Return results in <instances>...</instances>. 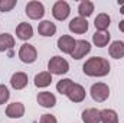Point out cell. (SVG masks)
Segmentation results:
<instances>
[{
	"mask_svg": "<svg viewBox=\"0 0 124 123\" xmlns=\"http://www.w3.org/2000/svg\"><path fill=\"white\" fill-rule=\"evenodd\" d=\"M75 42H77V41H75L72 36H69V35H62L61 38L58 39V48H59V51H62L63 54H69V55H71V52L74 51Z\"/></svg>",
	"mask_w": 124,
	"mask_h": 123,
	"instance_id": "7c38bea8",
	"label": "cell"
},
{
	"mask_svg": "<svg viewBox=\"0 0 124 123\" xmlns=\"http://www.w3.org/2000/svg\"><path fill=\"white\" fill-rule=\"evenodd\" d=\"M110 22H111V18L107 15V13H100L95 20H94V26L97 28V31L100 32H105L110 26Z\"/></svg>",
	"mask_w": 124,
	"mask_h": 123,
	"instance_id": "d6986e66",
	"label": "cell"
},
{
	"mask_svg": "<svg viewBox=\"0 0 124 123\" xmlns=\"http://www.w3.org/2000/svg\"><path fill=\"white\" fill-rule=\"evenodd\" d=\"M85 96H87L85 88L81 84H77V83H74L72 87L69 88V91L66 93V97L72 103H81V101H84L85 100Z\"/></svg>",
	"mask_w": 124,
	"mask_h": 123,
	"instance_id": "ba28073f",
	"label": "cell"
},
{
	"mask_svg": "<svg viewBox=\"0 0 124 123\" xmlns=\"http://www.w3.org/2000/svg\"><path fill=\"white\" fill-rule=\"evenodd\" d=\"M110 33L105 31V32H100L97 31L93 35V42L95 46H98V48H104V46H107L108 45V42H110Z\"/></svg>",
	"mask_w": 124,
	"mask_h": 123,
	"instance_id": "ffe728a7",
	"label": "cell"
},
{
	"mask_svg": "<svg viewBox=\"0 0 124 123\" xmlns=\"http://www.w3.org/2000/svg\"><path fill=\"white\" fill-rule=\"evenodd\" d=\"M23 114H25V106L20 101L10 103L6 107V116L10 119H20V117H23Z\"/></svg>",
	"mask_w": 124,
	"mask_h": 123,
	"instance_id": "30bf717a",
	"label": "cell"
},
{
	"mask_svg": "<svg viewBox=\"0 0 124 123\" xmlns=\"http://www.w3.org/2000/svg\"><path fill=\"white\" fill-rule=\"evenodd\" d=\"M111 65L107 58L102 57H93L88 58L82 65V71L88 77H105L110 74Z\"/></svg>",
	"mask_w": 124,
	"mask_h": 123,
	"instance_id": "6da1fadb",
	"label": "cell"
},
{
	"mask_svg": "<svg viewBox=\"0 0 124 123\" xmlns=\"http://www.w3.org/2000/svg\"><path fill=\"white\" fill-rule=\"evenodd\" d=\"M90 51H91V44L85 39H79L75 42V46H74V51L71 52V57L74 60H81L87 54H90Z\"/></svg>",
	"mask_w": 124,
	"mask_h": 123,
	"instance_id": "8992f818",
	"label": "cell"
},
{
	"mask_svg": "<svg viewBox=\"0 0 124 123\" xmlns=\"http://www.w3.org/2000/svg\"><path fill=\"white\" fill-rule=\"evenodd\" d=\"M90 94H91L94 101L102 103V101H105L110 97V87L105 83H95V84L91 86Z\"/></svg>",
	"mask_w": 124,
	"mask_h": 123,
	"instance_id": "3957f363",
	"label": "cell"
},
{
	"mask_svg": "<svg viewBox=\"0 0 124 123\" xmlns=\"http://www.w3.org/2000/svg\"><path fill=\"white\" fill-rule=\"evenodd\" d=\"M26 15L29 19H33V20H38V19H42L43 15H45V6L40 3V1H29L26 4Z\"/></svg>",
	"mask_w": 124,
	"mask_h": 123,
	"instance_id": "5b68a950",
	"label": "cell"
},
{
	"mask_svg": "<svg viewBox=\"0 0 124 123\" xmlns=\"http://www.w3.org/2000/svg\"><path fill=\"white\" fill-rule=\"evenodd\" d=\"M94 12V3L90 0H82L79 4H78V13H79V18H84L87 19L88 16H91Z\"/></svg>",
	"mask_w": 124,
	"mask_h": 123,
	"instance_id": "44dd1931",
	"label": "cell"
},
{
	"mask_svg": "<svg viewBox=\"0 0 124 123\" xmlns=\"http://www.w3.org/2000/svg\"><path fill=\"white\" fill-rule=\"evenodd\" d=\"M101 123H118V114L113 109L101 110Z\"/></svg>",
	"mask_w": 124,
	"mask_h": 123,
	"instance_id": "7402d4cb",
	"label": "cell"
},
{
	"mask_svg": "<svg viewBox=\"0 0 124 123\" xmlns=\"http://www.w3.org/2000/svg\"><path fill=\"white\" fill-rule=\"evenodd\" d=\"M51 83H52V74L49 71H43L35 75V86L38 88H45L51 86Z\"/></svg>",
	"mask_w": 124,
	"mask_h": 123,
	"instance_id": "ac0fdd59",
	"label": "cell"
},
{
	"mask_svg": "<svg viewBox=\"0 0 124 123\" xmlns=\"http://www.w3.org/2000/svg\"><path fill=\"white\" fill-rule=\"evenodd\" d=\"M48 71L51 74H56V75H62V74H66L69 71V64L65 58L62 57H52L49 62H48Z\"/></svg>",
	"mask_w": 124,
	"mask_h": 123,
	"instance_id": "7a4b0ae2",
	"label": "cell"
},
{
	"mask_svg": "<svg viewBox=\"0 0 124 123\" xmlns=\"http://www.w3.org/2000/svg\"><path fill=\"white\" fill-rule=\"evenodd\" d=\"M118 29H120V31L124 33V20H121V22L118 23Z\"/></svg>",
	"mask_w": 124,
	"mask_h": 123,
	"instance_id": "83f0119b",
	"label": "cell"
},
{
	"mask_svg": "<svg viewBox=\"0 0 124 123\" xmlns=\"http://www.w3.org/2000/svg\"><path fill=\"white\" fill-rule=\"evenodd\" d=\"M16 0H0V12H10L16 6Z\"/></svg>",
	"mask_w": 124,
	"mask_h": 123,
	"instance_id": "d4e9b609",
	"label": "cell"
},
{
	"mask_svg": "<svg viewBox=\"0 0 124 123\" xmlns=\"http://www.w3.org/2000/svg\"><path fill=\"white\" fill-rule=\"evenodd\" d=\"M36 101L42 107H45V109H52L56 104V97H55V94H52L51 91H42L38 94Z\"/></svg>",
	"mask_w": 124,
	"mask_h": 123,
	"instance_id": "8fae6325",
	"label": "cell"
},
{
	"mask_svg": "<svg viewBox=\"0 0 124 123\" xmlns=\"http://www.w3.org/2000/svg\"><path fill=\"white\" fill-rule=\"evenodd\" d=\"M38 32L42 36H54L56 33V25L51 20H42L38 25Z\"/></svg>",
	"mask_w": 124,
	"mask_h": 123,
	"instance_id": "2e32d148",
	"label": "cell"
},
{
	"mask_svg": "<svg viewBox=\"0 0 124 123\" xmlns=\"http://www.w3.org/2000/svg\"><path fill=\"white\" fill-rule=\"evenodd\" d=\"M19 58L25 64H33L38 58V51L31 44H23L19 49Z\"/></svg>",
	"mask_w": 124,
	"mask_h": 123,
	"instance_id": "277c9868",
	"label": "cell"
},
{
	"mask_svg": "<svg viewBox=\"0 0 124 123\" xmlns=\"http://www.w3.org/2000/svg\"><path fill=\"white\" fill-rule=\"evenodd\" d=\"M39 123H58V120L54 114H42L39 119Z\"/></svg>",
	"mask_w": 124,
	"mask_h": 123,
	"instance_id": "4316f807",
	"label": "cell"
},
{
	"mask_svg": "<svg viewBox=\"0 0 124 123\" xmlns=\"http://www.w3.org/2000/svg\"><path fill=\"white\" fill-rule=\"evenodd\" d=\"M82 122L84 123H101V110L98 109H85L82 112Z\"/></svg>",
	"mask_w": 124,
	"mask_h": 123,
	"instance_id": "5bb4252c",
	"label": "cell"
},
{
	"mask_svg": "<svg viewBox=\"0 0 124 123\" xmlns=\"http://www.w3.org/2000/svg\"><path fill=\"white\" fill-rule=\"evenodd\" d=\"M13 46H15V38L10 33H1L0 35V52L12 49Z\"/></svg>",
	"mask_w": 124,
	"mask_h": 123,
	"instance_id": "603a6c76",
	"label": "cell"
},
{
	"mask_svg": "<svg viewBox=\"0 0 124 123\" xmlns=\"http://www.w3.org/2000/svg\"><path fill=\"white\" fill-rule=\"evenodd\" d=\"M16 35H17V38L22 39V41L31 39L32 36H33V28H32V25L31 23H26V22L19 23L17 28H16Z\"/></svg>",
	"mask_w": 124,
	"mask_h": 123,
	"instance_id": "9a60e30c",
	"label": "cell"
},
{
	"mask_svg": "<svg viewBox=\"0 0 124 123\" xmlns=\"http://www.w3.org/2000/svg\"><path fill=\"white\" fill-rule=\"evenodd\" d=\"M72 84H74L72 80H69V78H62L61 81H58V84H56V90H58V93L66 96V93L69 91V88L72 87Z\"/></svg>",
	"mask_w": 124,
	"mask_h": 123,
	"instance_id": "cb8c5ba5",
	"label": "cell"
},
{
	"mask_svg": "<svg viewBox=\"0 0 124 123\" xmlns=\"http://www.w3.org/2000/svg\"><path fill=\"white\" fill-rule=\"evenodd\" d=\"M28 74L25 72H15L10 78V86L15 88V90H23L26 86H28Z\"/></svg>",
	"mask_w": 124,
	"mask_h": 123,
	"instance_id": "4fadbf2b",
	"label": "cell"
},
{
	"mask_svg": "<svg viewBox=\"0 0 124 123\" xmlns=\"http://www.w3.org/2000/svg\"><path fill=\"white\" fill-rule=\"evenodd\" d=\"M120 13H121V15H124V3L120 6Z\"/></svg>",
	"mask_w": 124,
	"mask_h": 123,
	"instance_id": "f1b7e54d",
	"label": "cell"
},
{
	"mask_svg": "<svg viewBox=\"0 0 124 123\" xmlns=\"http://www.w3.org/2000/svg\"><path fill=\"white\" fill-rule=\"evenodd\" d=\"M71 13V7L65 0H59L52 7V15L56 20H65Z\"/></svg>",
	"mask_w": 124,
	"mask_h": 123,
	"instance_id": "52a82bcc",
	"label": "cell"
},
{
	"mask_svg": "<svg viewBox=\"0 0 124 123\" xmlns=\"http://www.w3.org/2000/svg\"><path fill=\"white\" fill-rule=\"evenodd\" d=\"M10 97V93H9V88L4 86V84H0V106L4 104Z\"/></svg>",
	"mask_w": 124,
	"mask_h": 123,
	"instance_id": "484cf974",
	"label": "cell"
},
{
	"mask_svg": "<svg viewBox=\"0 0 124 123\" xmlns=\"http://www.w3.org/2000/svg\"><path fill=\"white\" fill-rule=\"evenodd\" d=\"M108 54L114 60H121L124 57V42L123 41H114V42H111V45L108 48Z\"/></svg>",
	"mask_w": 124,
	"mask_h": 123,
	"instance_id": "e0dca14e",
	"label": "cell"
},
{
	"mask_svg": "<svg viewBox=\"0 0 124 123\" xmlns=\"http://www.w3.org/2000/svg\"><path fill=\"white\" fill-rule=\"evenodd\" d=\"M68 28H69V31L72 32V33L82 35V33H85V32L88 31V22H87V19L78 16V18H74V19L69 22Z\"/></svg>",
	"mask_w": 124,
	"mask_h": 123,
	"instance_id": "9c48e42d",
	"label": "cell"
}]
</instances>
